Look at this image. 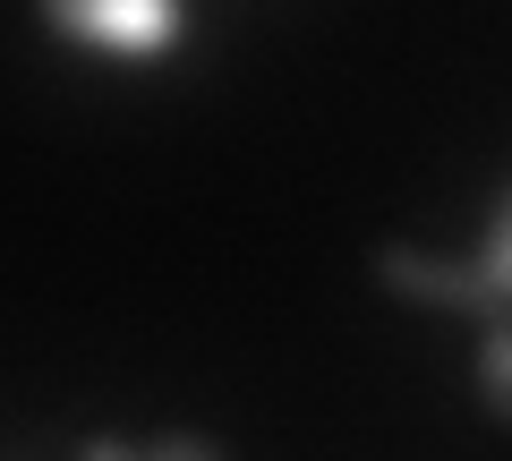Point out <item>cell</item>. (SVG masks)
Masks as SVG:
<instances>
[{"mask_svg": "<svg viewBox=\"0 0 512 461\" xmlns=\"http://www.w3.org/2000/svg\"><path fill=\"white\" fill-rule=\"evenodd\" d=\"M376 282L393 299H410V308H453V316H478V325H512V180H504V197L487 214L478 257H427V248L384 240Z\"/></svg>", "mask_w": 512, "mask_h": 461, "instance_id": "1", "label": "cell"}, {"mask_svg": "<svg viewBox=\"0 0 512 461\" xmlns=\"http://www.w3.org/2000/svg\"><path fill=\"white\" fill-rule=\"evenodd\" d=\"M43 26L111 60H163L188 35V0H43Z\"/></svg>", "mask_w": 512, "mask_h": 461, "instance_id": "2", "label": "cell"}, {"mask_svg": "<svg viewBox=\"0 0 512 461\" xmlns=\"http://www.w3.org/2000/svg\"><path fill=\"white\" fill-rule=\"evenodd\" d=\"M470 385H478V402H487V419H495V427H512V325H478Z\"/></svg>", "mask_w": 512, "mask_h": 461, "instance_id": "3", "label": "cell"}, {"mask_svg": "<svg viewBox=\"0 0 512 461\" xmlns=\"http://www.w3.org/2000/svg\"><path fill=\"white\" fill-rule=\"evenodd\" d=\"M77 461H146V444H120V436H86Z\"/></svg>", "mask_w": 512, "mask_h": 461, "instance_id": "4", "label": "cell"}]
</instances>
